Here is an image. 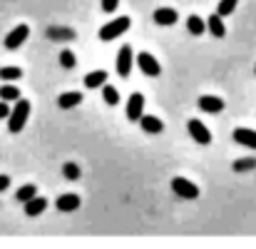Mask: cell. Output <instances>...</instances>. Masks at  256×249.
<instances>
[{"label":"cell","instance_id":"cell-14","mask_svg":"<svg viewBox=\"0 0 256 249\" xmlns=\"http://www.w3.org/2000/svg\"><path fill=\"white\" fill-rule=\"evenodd\" d=\"M45 209H48V199H45V197H38V194H35L32 199L25 202V214H28V217H38V214H42Z\"/></svg>","mask_w":256,"mask_h":249},{"label":"cell","instance_id":"cell-30","mask_svg":"<svg viewBox=\"0 0 256 249\" xmlns=\"http://www.w3.org/2000/svg\"><path fill=\"white\" fill-rule=\"evenodd\" d=\"M8 184H10V177H8V174H0V192H5Z\"/></svg>","mask_w":256,"mask_h":249},{"label":"cell","instance_id":"cell-8","mask_svg":"<svg viewBox=\"0 0 256 249\" xmlns=\"http://www.w3.org/2000/svg\"><path fill=\"white\" fill-rule=\"evenodd\" d=\"M137 65H140V70H142L144 75H150V78H157V75L162 73V65L157 63V58H154L152 53H140V55H137Z\"/></svg>","mask_w":256,"mask_h":249},{"label":"cell","instance_id":"cell-20","mask_svg":"<svg viewBox=\"0 0 256 249\" xmlns=\"http://www.w3.org/2000/svg\"><path fill=\"white\" fill-rule=\"evenodd\" d=\"M35 194H38V184H22V187L15 192V199L25 204V202H28V199H32Z\"/></svg>","mask_w":256,"mask_h":249},{"label":"cell","instance_id":"cell-2","mask_svg":"<svg viewBox=\"0 0 256 249\" xmlns=\"http://www.w3.org/2000/svg\"><path fill=\"white\" fill-rule=\"evenodd\" d=\"M130 25H132V20H130L127 15H120V18H114V20H110V23H104V25L100 28V40H102V43H112V40H117L120 35H124V33L130 30Z\"/></svg>","mask_w":256,"mask_h":249},{"label":"cell","instance_id":"cell-22","mask_svg":"<svg viewBox=\"0 0 256 249\" xmlns=\"http://www.w3.org/2000/svg\"><path fill=\"white\" fill-rule=\"evenodd\" d=\"M22 78V70L20 68H0V80L2 83H15Z\"/></svg>","mask_w":256,"mask_h":249},{"label":"cell","instance_id":"cell-19","mask_svg":"<svg viewBox=\"0 0 256 249\" xmlns=\"http://www.w3.org/2000/svg\"><path fill=\"white\" fill-rule=\"evenodd\" d=\"M48 38H52V40H75L78 33L70 30V28H50L48 30Z\"/></svg>","mask_w":256,"mask_h":249},{"label":"cell","instance_id":"cell-9","mask_svg":"<svg viewBox=\"0 0 256 249\" xmlns=\"http://www.w3.org/2000/svg\"><path fill=\"white\" fill-rule=\"evenodd\" d=\"M234 142L242 145V147H249V150H256V132L249 130V127H236L234 130Z\"/></svg>","mask_w":256,"mask_h":249},{"label":"cell","instance_id":"cell-3","mask_svg":"<svg viewBox=\"0 0 256 249\" xmlns=\"http://www.w3.org/2000/svg\"><path fill=\"white\" fill-rule=\"evenodd\" d=\"M172 189H174V194H179L182 199H196V197H199V187H196L192 179H186V177H174V179H172Z\"/></svg>","mask_w":256,"mask_h":249},{"label":"cell","instance_id":"cell-31","mask_svg":"<svg viewBox=\"0 0 256 249\" xmlns=\"http://www.w3.org/2000/svg\"><path fill=\"white\" fill-rule=\"evenodd\" d=\"M254 75H256V68H254Z\"/></svg>","mask_w":256,"mask_h":249},{"label":"cell","instance_id":"cell-7","mask_svg":"<svg viewBox=\"0 0 256 249\" xmlns=\"http://www.w3.org/2000/svg\"><path fill=\"white\" fill-rule=\"evenodd\" d=\"M28 35H30V28H28V25H15V28L5 35V48H8V50H18V48L28 40Z\"/></svg>","mask_w":256,"mask_h":249},{"label":"cell","instance_id":"cell-24","mask_svg":"<svg viewBox=\"0 0 256 249\" xmlns=\"http://www.w3.org/2000/svg\"><path fill=\"white\" fill-rule=\"evenodd\" d=\"M236 5H239V0H219L216 13H219L222 18H226V15H232V13L236 10Z\"/></svg>","mask_w":256,"mask_h":249},{"label":"cell","instance_id":"cell-18","mask_svg":"<svg viewBox=\"0 0 256 249\" xmlns=\"http://www.w3.org/2000/svg\"><path fill=\"white\" fill-rule=\"evenodd\" d=\"M186 30H189L192 35H202V33L206 30V20H202L199 15H189V18H186Z\"/></svg>","mask_w":256,"mask_h":249},{"label":"cell","instance_id":"cell-25","mask_svg":"<svg viewBox=\"0 0 256 249\" xmlns=\"http://www.w3.org/2000/svg\"><path fill=\"white\" fill-rule=\"evenodd\" d=\"M62 174H65V179H70V182H78L82 172H80V167L75 165V162H65V165H62Z\"/></svg>","mask_w":256,"mask_h":249},{"label":"cell","instance_id":"cell-29","mask_svg":"<svg viewBox=\"0 0 256 249\" xmlns=\"http://www.w3.org/2000/svg\"><path fill=\"white\" fill-rule=\"evenodd\" d=\"M8 115H10V105L5 100H0V120H8Z\"/></svg>","mask_w":256,"mask_h":249},{"label":"cell","instance_id":"cell-23","mask_svg":"<svg viewBox=\"0 0 256 249\" xmlns=\"http://www.w3.org/2000/svg\"><path fill=\"white\" fill-rule=\"evenodd\" d=\"M20 97V90L15 87V85H2L0 87V100H5V102H15Z\"/></svg>","mask_w":256,"mask_h":249},{"label":"cell","instance_id":"cell-16","mask_svg":"<svg viewBox=\"0 0 256 249\" xmlns=\"http://www.w3.org/2000/svg\"><path fill=\"white\" fill-rule=\"evenodd\" d=\"M206 30H209L214 38H224V35H226V28H224V20H222L219 13H214V15L206 20Z\"/></svg>","mask_w":256,"mask_h":249},{"label":"cell","instance_id":"cell-17","mask_svg":"<svg viewBox=\"0 0 256 249\" xmlns=\"http://www.w3.org/2000/svg\"><path fill=\"white\" fill-rule=\"evenodd\" d=\"M107 83V73L104 70H94V73H87L85 75V87L94 90V87H102Z\"/></svg>","mask_w":256,"mask_h":249},{"label":"cell","instance_id":"cell-6","mask_svg":"<svg viewBox=\"0 0 256 249\" xmlns=\"http://www.w3.org/2000/svg\"><path fill=\"white\" fill-rule=\"evenodd\" d=\"M144 115V95L142 92H132L127 100V120L130 122H140V117Z\"/></svg>","mask_w":256,"mask_h":249},{"label":"cell","instance_id":"cell-28","mask_svg":"<svg viewBox=\"0 0 256 249\" xmlns=\"http://www.w3.org/2000/svg\"><path fill=\"white\" fill-rule=\"evenodd\" d=\"M117 5H120V0H102V10L104 13H114Z\"/></svg>","mask_w":256,"mask_h":249},{"label":"cell","instance_id":"cell-26","mask_svg":"<svg viewBox=\"0 0 256 249\" xmlns=\"http://www.w3.org/2000/svg\"><path fill=\"white\" fill-rule=\"evenodd\" d=\"M60 65H62L65 70H72V68L78 65L75 53H72V50H62V53H60Z\"/></svg>","mask_w":256,"mask_h":249},{"label":"cell","instance_id":"cell-11","mask_svg":"<svg viewBox=\"0 0 256 249\" xmlns=\"http://www.w3.org/2000/svg\"><path fill=\"white\" fill-rule=\"evenodd\" d=\"M176 20H179V13H176L174 8H167V5H164V8H157V10H154V23L162 25V28H170Z\"/></svg>","mask_w":256,"mask_h":249},{"label":"cell","instance_id":"cell-21","mask_svg":"<svg viewBox=\"0 0 256 249\" xmlns=\"http://www.w3.org/2000/svg\"><path fill=\"white\" fill-rule=\"evenodd\" d=\"M102 100H104L107 105H112V107H114V105H120V92H117L112 85L104 83L102 85Z\"/></svg>","mask_w":256,"mask_h":249},{"label":"cell","instance_id":"cell-12","mask_svg":"<svg viewBox=\"0 0 256 249\" xmlns=\"http://www.w3.org/2000/svg\"><path fill=\"white\" fill-rule=\"evenodd\" d=\"M140 127H142L144 132H150V135H160V132L164 130L162 120L154 117V115H142V117H140Z\"/></svg>","mask_w":256,"mask_h":249},{"label":"cell","instance_id":"cell-15","mask_svg":"<svg viewBox=\"0 0 256 249\" xmlns=\"http://www.w3.org/2000/svg\"><path fill=\"white\" fill-rule=\"evenodd\" d=\"M82 102V92H62L60 97H58V107L60 110H72V107H78Z\"/></svg>","mask_w":256,"mask_h":249},{"label":"cell","instance_id":"cell-5","mask_svg":"<svg viewBox=\"0 0 256 249\" xmlns=\"http://www.w3.org/2000/svg\"><path fill=\"white\" fill-rule=\"evenodd\" d=\"M186 130H189V135L194 137L196 145H209V142H212V132H209V127H206L202 120H194V117H192V120L186 122Z\"/></svg>","mask_w":256,"mask_h":249},{"label":"cell","instance_id":"cell-27","mask_svg":"<svg viewBox=\"0 0 256 249\" xmlns=\"http://www.w3.org/2000/svg\"><path fill=\"white\" fill-rule=\"evenodd\" d=\"M256 167V160L254 157H244V160H236L234 162V172H249Z\"/></svg>","mask_w":256,"mask_h":249},{"label":"cell","instance_id":"cell-4","mask_svg":"<svg viewBox=\"0 0 256 249\" xmlns=\"http://www.w3.org/2000/svg\"><path fill=\"white\" fill-rule=\"evenodd\" d=\"M132 65H134V53H132L130 45H122L120 53H117V75L120 78H130Z\"/></svg>","mask_w":256,"mask_h":249},{"label":"cell","instance_id":"cell-13","mask_svg":"<svg viewBox=\"0 0 256 249\" xmlns=\"http://www.w3.org/2000/svg\"><path fill=\"white\" fill-rule=\"evenodd\" d=\"M55 207H58L60 212H75V209L80 207V197H78V194H72V192L60 194V197H58V202H55Z\"/></svg>","mask_w":256,"mask_h":249},{"label":"cell","instance_id":"cell-1","mask_svg":"<svg viewBox=\"0 0 256 249\" xmlns=\"http://www.w3.org/2000/svg\"><path fill=\"white\" fill-rule=\"evenodd\" d=\"M28 117H30V100L18 97V100H15V107H12L10 115H8V130H10L12 135H18V132L25 127Z\"/></svg>","mask_w":256,"mask_h":249},{"label":"cell","instance_id":"cell-10","mask_svg":"<svg viewBox=\"0 0 256 249\" xmlns=\"http://www.w3.org/2000/svg\"><path fill=\"white\" fill-rule=\"evenodd\" d=\"M196 105H199L204 112H209V115H216V112L224 110V100H222V97H214V95H202V97L196 100Z\"/></svg>","mask_w":256,"mask_h":249}]
</instances>
